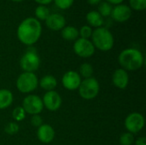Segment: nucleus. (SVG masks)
I'll use <instances>...</instances> for the list:
<instances>
[{
    "mask_svg": "<svg viewBox=\"0 0 146 145\" xmlns=\"http://www.w3.org/2000/svg\"><path fill=\"white\" fill-rule=\"evenodd\" d=\"M37 137L38 140L44 144L50 143L55 138V131L52 126L47 124H43L38 128Z\"/></svg>",
    "mask_w": 146,
    "mask_h": 145,
    "instance_id": "2eb2a0df",
    "label": "nucleus"
},
{
    "mask_svg": "<svg viewBox=\"0 0 146 145\" xmlns=\"http://www.w3.org/2000/svg\"><path fill=\"white\" fill-rule=\"evenodd\" d=\"M145 126V118L139 113H132L125 120V127L128 132L138 133Z\"/></svg>",
    "mask_w": 146,
    "mask_h": 145,
    "instance_id": "1a4fd4ad",
    "label": "nucleus"
},
{
    "mask_svg": "<svg viewBox=\"0 0 146 145\" xmlns=\"http://www.w3.org/2000/svg\"><path fill=\"white\" fill-rule=\"evenodd\" d=\"M80 76L83 77L84 79H88L91 78L93 74V68L91 64L89 63H83L80 67Z\"/></svg>",
    "mask_w": 146,
    "mask_h": 145,
    "instance_id": "412c9836",
    "label": "nucleus"
},
{
    "mask_svg": "<svg viewBox=\"0 0 146 145\" xmlns=\"http://www.w3.org/2000/svg\"><path fill=\"white\" fill-rule=\"evenodd\" d=\"M53 1H54L56 6L57 8H59L60 9H69L74 2V0H53Z\"/></svg>",
    "mask_w": 146,
    "mask_h": 145,
    "instance_id": "bb28decb",
    "label": "nucleus"
},
{
    "mask_svg": "<svg viewBox=\"0 0 146 145\" xmlns=\"http://www.w3.org/2000/svg\"><path fill=\"white\" fill-rule=\"evenodd\" d=\"M129 7L136 11H143L146 9V0H129Z\"/></svg>",
    "mask_w": 146,
    "mask_h": 145,
    "instance_id": "5701e85b",
    "label": "nucleus"
},
{
    "mask_svg": "<svg viewBox=\"0 0 146 145\" xmlns=\"http://www.w3.org/2000/svg\"><path fill=\"white\" fill-rule=\"evenodd\" d=\"M13 2H16V3H19V2H22L23 0H11Z\"/></svg>",
    "mask_w": 146,
    "mask_h": 145,
    "instance_id": "72a5a7b5",
    "label": "nucleus"
},
{
    "mask_svg": "<svg viewBox=\"0 0 146 145\" xmlns=\"http://www.w3.org/2000/svg\"><path fill=\"white\" fill-rule=\"evenodd\" d=\"M86 21L91 27H101L104 24V17L96 10L90 11L86 14Z\"/></svg>",
    "mask_w": 146,
    "mask_h": 145,
    "instance_id": "dca6fc26",
    "label": "nucleus"
},
{
    "mask_svg": "<svg viewBox=\"0 0 146 145\" xmlns=\"http://www.w3.org/2000/svg\"><path fill=\"white\" fill-rule=\"evenodd\" d=\"M135 145H146V138L145 137L139 138L135 142Z\"/></svg>",
    "mask_w": 146,
    "mask_h": 145,
    "instance_id": "c756f323",
    "label": "nucleus"
},
{
    "mask_svg": "<svg viewBox=\"0 0 146 145\" xmlns=\"http://www.w3.org/2000/svg\"><path fill=\"white\" fill-rule=\"evenodd\" d=\"M20 66L24 72L34 73L40 66V58L35 50H27L21 56Z\"/></svg>",
    "mask_w": 146,
    "mask_h": 145,
    "instance_id": "423d86ee",
    "label": "nucleus"
},
{
    "mask_svg": "<svg viewBox=\"0 0 146 145\" xmlns=\"http://www.w3.org/2000/svg\"><path fill=\"white\" fill-rule=\"evenodd\" d=\"M16 33L21 43L31 46L37 43L41 36V23L34 17H27L20 23Z\"/></svg>",
    "mask_w": 146,
    "mask_h": 145,
    "instance_id": "f257e3e1",
    "label": "nucleus"
},
{
    "mask_svg": "<svg viewBox=\"0 0 146 145\" xmlns=\"http://www.w3.org/2000/svg\"><path fill=\"white\" fill-rule=\"evenodd\" d=\"M112 9V5L108 2H101L99 3L98 12L102 15V17H108L111 15Z\"/></svg>",
    "mask_w": 146,
    "mask_h": 145,
    "instance_id": "4be33fe9",
    "label": "nucleus"
},
{
    "mask_svg": "<svg viewBox=\"0 0 146 145\" xmlns=\"http://www.w3.org/2000/svg\"><path fill=\"white\" fill-rule=\"evenodd\" d=\"M35 18L38 21H45L50 15V9L45 5H38L35 9Z\"/></svg>",
    "mask_w": 146,
    "mask_h": 145,
    "instance_id": "aec40b11",
    "label": "nucleus"
},
{
    "mask_svg": "<svg viewBox=\"0 0 146 145\" xmlns=\"http://www.w3.org/2000/svg\"><path fill=\"white\" fill-rule=\"evenodd\" d=\"M37 3H38L39 5H47L50 4L53 0H34Z\"/></svg>",
    "mask_w": 146,
    "mask_h": 145,
    "instance_id": "7c9ffc66",
    "label": "nucleus"
},
{
    "mask_svg": "<svg viewBox=\"0 0 146 145\" xmlns=\"http://www.w3.org/2000/svg\"><path fill=\"white\" fill-rule=\"evenodd\" d=\"M44 21L47 27L52 31H61L66 25V20L64 16L58 13L50 14Z\"/></svg>",
    "mask_w": 146,
    "mask_h": 145,
    "instance_id": "ddd939ff",
    "label": "nucleus"
},
{
    "mask_svg": "<svg viewBox=\"0 0 146 145\" xmlns=\"http://www.w3.org/2000/svg\"><path fill=\"white\" fill-rule=\"evenodd\" d=\"M44 106L50 111H56L62 105V97L55 91H47L42 99Z\"/></svg>",
    "mask_w": 146,
    "mask_h": 145,
    "instance_id": "9d476101",
    "label": "nucleus"
},
{
    "mask_svg": "<svg viewBox=\"0 0 146 145\" xmlns=\"http://www.w3.org/2000/svg\"><path fill=\"white\" fill-rule=\"evenodd\" d=\"M99 88L100 87L98 81L95 78L91 77L81 80V83L78 89L82 98L86 100H92L98 95Z\"/></svg>",
    "mask_w": 146,
    "mask_h": 145,
    "instance_id": "39448f33",
    "label": "nucleus"
},
{
    "mask_svg": "<svg viewBox=\"0 0 146 145\" xmlns=\"http://www.w3.org/2000/svg\"><path fill=\"white\" fill-rule=\"evenodd\" d=\"M74 53L83 58H88L93 56L95 53V47L90 39L86 38H77L74 44Z\"/></svg>",
    "mask_w": 146,
    "mask_h": 145,
    "instance_id": "6e6552de",
    "label": "nucleus"
},
{
    "mask_svg": "<svg viewBox=\"0 0 146 145\" xmlns=\"http://www.w3.org/2000/svg\"><path fill=\"white\" fill-rule=\"evenodd\" d=\"M38 79L34 73L23 72L16 80V87L21 93H30L37 89Z\"/></svg>",
    "mask_w": 146,
    "mask_h": 145,
    "instance_id": "20e7f679",
    "label": "nucleus"
},
{
    "mask_svg": "<svg viewBox=\"0 0 146 145\" xmlns=\"http://www.w3.org/2000/svg\"><path fill=\"white\" fill-rule=\"evenodd\" d=\"M21 107L25 110L26 114L34 115H39L42 112L44 109V104L42 99L38 96L28 95L23 99Z\"/></svg>",
    "mask_w": 146,
    "mask_h": 145,
    "instance_id": "0eeeda50",
    "label": "nucleus"
},
{
    "mask_svg": "<svg viewBox=\"0 0 146 145\" xmlns=\"http://www.w3.org/2000/svg\"><path fill=\"white\" fill-rule=\"evenodd\" d=\"M38 84L42 89L45 90L46 91H54V89L57 85V81L54 76L45 75L40 79Z\"/></svg>",
    "mask_w": 146,
    "mask_h": 145,
    "instance_id": "a211bd4d",
    "label": "nucleus"
},
{
    "mask_svg": "<svg viewBox=\"0 0 146 145\" xmlns=\"http://www.w3.org/2000/svg\"><path fill=\"white\" fill-rule=\"evenodd\" d=\"M125 0H107V2L110 4H115V5H118V4H121L124 2Z\"/></svg>",
    "mask_w": 146,
    "mask_h": 145,
    "instance_id": "2f4dec72",
    "label": "nucleus"
},
{
    "mask_svg": "<svg viewBox=\"0 0 146 145\" xmlns=\"http://www.w3.org/2000/svg\"><path fill=\"white\" fill-rule=\"evenodd\" d=\"M87 2L91 5H97V4H99L102 2V0H87Z\"/></svg>",
    "mask_w": 146,
    "mask_h": 145,
    "instance_id": "473e14b6",
    "label": "nucleus"
},
{
    "mask_svg": "<svg viewBox=\"0 0 146 145\" xmlns=\"http://www.w3.org/2000/svg\"><path fill=\"white\" fill-rule=\"evenodd\" d=\"M62 38L68 41H75L79 38V30L74 26H65L61 30Z\"/></svg>",
    "mask_w": 146,
    "mask_h": 145,
    "instance_id": "f3484780",
    "label": "nucleus"
},
{
    "mask_svg": "<svg viewBox=\"0 0 146 145\" xmlns=\"http://www.w3.org/2000/svg\"><path fill=\"white\" fill-rule=\"evenodd\" d=\"M62 85L69 91L77 90L81 83V78L80 74L75 71H68L62 78Z\"/></svg>",
    "mask_w": 146,
    "mask_h": 145,
    "instance_id": "f8f14e48",
    "label": "nucleus"
},
{
    "mask_svg": "<svg viewBox=\"0 0 146 145\" xmlns=\"http://www.w3.org/2000/svg\"><path fill=\"white\" fill-rule=\"evenodd\" d=\"M92 28L90 26H81V28L79 30V36H80V38H86V39H89L92 37Z\"/></svg>",
    "mask_w": 146,
    "mask_h": 145,
    "instance_id": "a878e982",
    "label": "nucleus"
},
{
    "mask_svg": "<svg viewBox=\"0 0 146 145\" xmlns=\"http://www.w3.org/2000/svg\"><path fill=\"white\" fill-rule=\"evenodd\" d=\"M91 38L95 49L97 48L101 51H109L114 46V36L106 27L96 28L92 32Z\"/></svg>",
    "mask_w": 146,
    "mask_h": 145,
    "instance_id": "7ed1b4c3",
    "label": "nucleus"
},
{
    "mask_svg": "<svg viewBox=\"0 0 146 145\" xmlns=\"http://www.w3.org/2000/svg\"><path fill=\"white\" fill-rule=\"evenodd\" d=\"M134 142V137L131 132H124L120 138V144L121 145H132Z\"/></svg>",
    "mask_w": 146,
    "mask_h": 145,
    "instance_id": "393cba45",
    "label": "nucleus"
},
{
    "mask_svg": "<svg viewBox=\"0 0 146 145\" xmlns=\"http://www.w3.org/2000/svg\"><path fill=\"white\" fill-rule=\"evenodd\" d=\"M12 116L13 119L16 121V122H20L21 121H23L26 117V112L23 109V108L21 106H18L16 108L14 109L13 112H12Z\"/></svg>",
    "mask_w": 146,
    "mask_h": 145,
    "instance_id": "b1692460",
    "label": "nucleus"
},
{
    "mask_svg": "<svg viewBox=\"0 0 146 145\" xmlns=\"http://www.w3.org/2000/svg\"><path fill=\"white\" fill-rule=\"evenodd\" d=\"M31 123L33 126L35 127H39L40 126L43 125V119L41 118V116L39 115H34L32 116L31 119Z\"/></svg>",
    "mask_w": 146,
    "mask_h": 145,
    "instance_id": "c85d7f7f",
    "label": "nucleus"
},
{
    "mask_svg": "<svg viewBox=\"0 0 146 145\" xmlns=\"http://www.w3.org/2000/svg\"><path fill=\"white\" fill-rule=\"evenodd\" d=\"M112 82L114 85L119 89H125L129 83V77L127 72L123 68L116 69L112 75Z\"/></svg>",
    "mask_w": 146,
    "mask_h": 145,
    "instance_id": "4468645a",
    "label": "nucleus"
},
{
    "mask_svg": "<svg viewBox=\"0 0 146 145\" xmlns=\"http://www.w3.org/2000/svg\"><path fill=\"white\" fill-rule=\"evenodd\" d=\"M4 131H5V132L7 134L14 135V134H15V133L18 132V131H19V126L15 122H9V123H8L5 126Z\"/></svg>",
    "mask_w": 146,
    "mask_h": 145,
    "instance_id": "cd10ccee",
    "label": "nucleus"
},
{
    "mask_svg": "<svg viewBox=\"0 0 146 145\" xmlns=\"http://www.w3.org/2000/svg\"><path fill=\"white\" fill-rule=\"evenodd\" d=\"M119 63L126 71H136L144 65L145 58L141 51L134 48H128L121 52L118 57Z\"/></svg>",
    "mask_w": 146,
    "mask_h": 145,
    "instance_id": "f03ea898",
    "label": "nucleus"
},
{
    "mask_svg": "<svg viewBox=\"0 0 146 145\" xmlns=\"http://www.w3.org/2000/svg\"><path fill=\"white\" fill-rule=\"evenodd\" d=\"M132 9L128 5L121 3L118 5H115L112 9L111 16L114 21L117 22H125L128 21L132 16Z\"/></svg>",
    "mask_w": 146,
    "mask_h": 145,
    "instance_id": "9b49d317",
    "label": "nucleus"
},
{
    "mask_svg": "<svg viewBox=\"0 0 146 145\" xmlns=\"http://www.w3.org/2000/svg\"><path fill=\"white\" fill-rule=\"evenodd\" d=\"M13 103V94L7 89L0 90V109L9 107Z\"/></svg>",
    "mask_w": 146,
    "mask_h": 145,
    "instance_id": "6ab92c4d",
    "label": "nucleus"
}]
</instances>
